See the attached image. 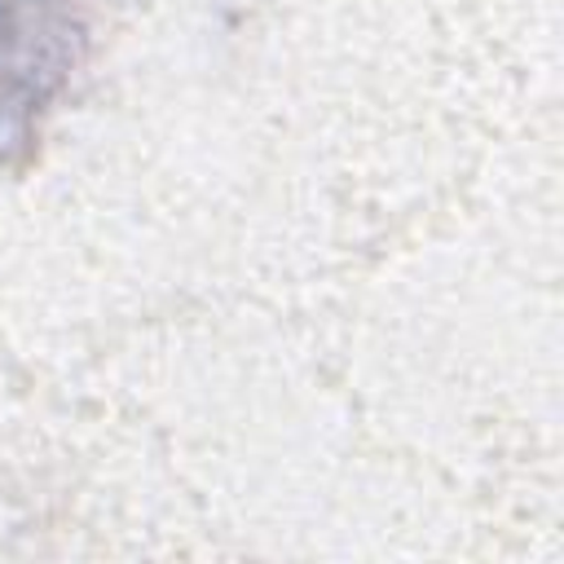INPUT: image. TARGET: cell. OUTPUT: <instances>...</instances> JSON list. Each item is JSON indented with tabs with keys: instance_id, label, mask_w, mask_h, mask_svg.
<instances>
[{
	"instance_id": "obj_1",
	"label": "cell",
	"mask_w": 564,
	"mask_h": 564,
	"mask_svg": "<svg viewBox=\"0 0 564 564\" xmlns=\"http://www.w3.org/2000/svg\"><path fill=\"white\" fill-rule=\"evenodd\" d=\"M79 57V0H0V163L31 150Z\"/></svg>"
}]
</instances>
